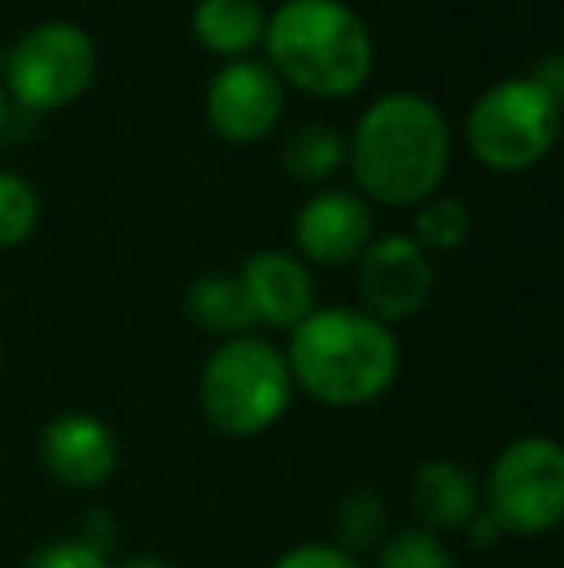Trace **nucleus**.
<instances>
[{
    "label": "nucleus",
    "mask_w": 564,
    "mask_h": 568,
    "mask_svg": "<svg viewBox=\"0 0 564 568\" xmlns=\"http://www.w3.org/2000/svg\"><path fill=\"white\" fill-rule=\"evenodd\" d=\"M483 510L503 534L542 538L564 515V453L553 437L530 434L491 460L483 484Z\"/></svg>",
    "instance_id": "7"
},
{
    "label": "nucleus",
    "mask_w": 564,
    "mask_h": 568,
    "mask_svg": "<svg viewBox=\"0 0 564 568\" xmlns=\"http://www.w3.org/2000/svg\"><path fill=\"white\" fill-rule=\"evenodd\" d=\"M4 128H8V93L0 85V135H4Z\"/></svg>",
    "instance_id": "25"
},
{
    "label": "nucleus",
    "mask_w": 564,
    "mask_h": 568,
    "mask_svg": "<svg viewBox=\"0 0 564 568\" xmlns=\"http://www.w3.org/2000/svg\"><path fill=\"white\" fill-rule=\"evenodd\" d=\"M28 568H113V561L105 557V549L93 546L85 538H62L43 546L35 557L28 561Z\"/></svg>",
    "instance_id": "21"
},
{
    "label": "nucleus",
    "mask_w": 564,
    "mask_h": 568,
    "mask_svg": "<svg viewBox=\"0 0 564 568\" xmlns=\"http://www.w3.org/2000/svg\"><path fill=\"white\" fill-rule=\"evenodd\" d=\"M113 568H178V565L166 561V557H155V554H140V557H129V561H121Z\"/></svg>",
    "instance_id": "24"
},
{
    "label": "nucleus",
    "mask_w": 564,
    "mask_h": 568,
    "mask_svg": "<svg viewBox=\"0 0 564 568\" xmlns=\"http://www.w3.org/2000/svg\"><path fill=\"white\" fill-rule=\"evenodd\" d=\"M283 356L294 390H306L332 410H356L383 398L402 364L391 325L376 322L360 306H317L290 329Z\"/></svg>",
    "instance_id": "2"
},
{
    "label": "nucleus",
    "mask_w": 564,
    "mask_h": 568,
    "mask_svg": "<svg viewBox=\"0 0 564 568\" xmlns=\"http://www.w3.org/2000/svg\"><path fill=\"white\" fill-rule=\"evenodd\" d=\"M345 143L356 194L379 205H422L441 194L452 163L449 116L414 90H391L371 101Z\"/></svg>",
    "instance_id": "1"
},
{
    "label": "nucleus",
    "mask_w": 564,
    "mask_h": 568,
    "mask_svg": "<svg viewBox=\"0 0 564 568\" xmlns=\"http://www.w3.org/2000/svg\"><path fill=\"white\" fill-rule=\"evenodd\" d=\"M271 568H363V565H360V557L340 546L306 541V546H294V549H286L283 557H275Z\"/></svg>",
    "instance_id": "22"
},
{
    "label": "nucleus",
    "mask_w": 564,
    "mask_h": 568,
    "mask_svg": "<svg viewBox=\"0 0 564 568\" xmlns=\"http://www.w3.org/2000/svg\"><path fill=\"white\" fill-rule=\"evenodd\" d=\"M43 217V202H39L35 186L23 174L0 171V252L28 244Z\"/></svg>",
    "instance_id": "18"
},
{
    "label": "nucleus",
    "mask_w": 564,
    "mask_h": 568,
    "mask_svg": "<svg viewBox=\"0 0 564 568\" xmlns=\"http://www.w3.org/2000/svg\"><path fill=\"white\" fill-rule=\"evenodd\" d=\"M414 232L418 247L429 252H457L472 236V210L457 194H433L422 205H414Z\"/></svg>",
    "instance_id": "17"
},
{
    "label": "nucleus",
    "mask_w": 564,
    "mask_h": 568,
    "mask_svg": "<svg viewBox=\"0 0 564 568\" xmlns=\"http://www.w3.org/2000/svg\"><path fill=\"white\" fill-rule=\"evenodd\" d=\"M264 51L283 85L321 101L352 98L376 70L371 28L345 0H283L267 12Z\"/></svg>",
    "instance_id": "3"
},
{
    "label": "nucleus",
    "mask_w": 564,
    "mask_h": 568,
    "mask_svg": "<svg viewBox=\"0 0 564 568\" xmlns=\"http://www.w3.org/2000/svg\"><path fill=\"white\" fill-rule=\"evenodd\" d=\"M240 286L259 325L286 329L301 325L317 310V283L306 260L283 247L252 252L240 267Z\"/></svg>",
    "instance_id": "12"
},
{
    "label": "nucleus",
    "mask_w": 564,
    "mask_h": 568,
    "mask_svg": "<svg viewBox=\"0 0 564 568\" xmlns=\"http://www.w3.org/2000/svg\"><path fill=\"white\" fill-rule=\"evenodd\" d=\"M186 314H189V322L202 325L205 333H213V337H221V341L248 337L252 325H256V314H252V306H248L240 275H221V271L189 283Z\"/></svg>",
    "instance_id": "15"
},
{
    "label": "nucleus",
    "mask_w": 564,
    "mask_h": 568,
    "mask_svg": "<svg viewBox=\"0 0 564 568\" xmlns=\"http://www.w3.org/2000/svg\"><path fill=\"white\" fill-rule=\"evenodd\" d=\"M356 291L363 302L360 310L376 322H407L429 302L433 263L410 232H387L371 240L356 260Z\"/></svg>",
    "instance_id": "9"
},
{
    "label": "nucleus",
    "mask_w": 564,
    "mask_h": 568,
    "mask_svg": "<svg viewBox=\"0 0 564 568\" xmlns=\"http://www.w3.org/2000/svg\"><path fill=\"white\" fill-rule=\"evenodd\" d=\"M410 503H414L422 530L433 534H460L472 526L483 510V495L475 476L460 460L433 456L410 479Z\"/></svg>",
    "instance_id": "13"
},
{
    "label": "nucleus",
    "mask_w": 564,
    "mask_h": 568,
    "mask_svg": "<svg viewBox=\"0 0 564 568\" xmlns=\"http://www.w3.org/2000/svg\"><path fill=\"white\" fill-rule=\"evenodd\" d=\"M337 546L356 554L363 546H379L387 538V507L383 495L376 491H352L337 507Z\"/></svg>",
    "instance_id": "20"
},
{
    "label": "nucleus",
    "mask_w": 564,
    "mask_h": 568,
    "mask_svg": "<svg viewBox=\"0 0 564 568\" xmlns=\"http://www.w3.org/2000/svg\"><path fill=\"white\" fill-rule=\"evenodd\" d=\"M39 456L54 484L74 487V491H93V487L109 484L121 464L113 429L85 410H66L47 422L43 437H39Z\"/></svg>",
    "instance_id": "11"
},
{
    "label": "nucleus",
    "mask_w": 564,
    "mask_h": 568,
    "mask_svg": "<svg viewBox=\"0 0 564 568\" xmlns=\"http://www.w3.org/2000/svg\"><path fill=\"white\" fill-rule=\"evenodd\" d=\"M189 31L213 59H252V51L264 47L267 8L259 0H197L189 12Z\"/></svg>",
    "instance_id": "14"
},
{
    "label": "nucleus",
    "mask_w": 564,
    "mask_h": 568,
    "mask_svg": "<svg viewBox=\"0 0 564 568\" xmlns=\"http://www.w3.org/2000/svg\"><path fill=\"white\" fill-rule=\"evenodd\" d=\"M530 78H534L545 93H553L557 101H564V62L557 51L542 54V59L534 62V70H530Z\"/></svg>",
    "instance_id": "23"
},
{
    "label": "nucleus",
    "mask_w": 564,
    "mask_h": 568,
    "mask_svg": "<svg viewBox=\"0 0 564 568\" xmlns=\"http://www.w3.org/2000/svg\"><path fill=\"white\" fill-rule=\"evenodd\" d=\"M279 159L290 179L306 182V186H325V182L337 179V174L345 171L348 143L332 124L309 120V124H298L290 135H286Z\"/></svg>",
    "instance_id": "16"
},
{
    "label": "nucleus",
    "mask_w": 564,
    "mask_h": 568,
    "mask_svg": "<svg viewBox=\"0 0 564 568\" xmlns=\"http://www.w3.org/2000/svg\"><path fill=\"white\" fill-rule=\"evenodd\" d=\"M371 568H457V561H452L441 534L407 526V530H394L379 541Z\"/></svg>",
    "instance_id": "19"
},
{
    "label": "nucleus",
    "mask_w": 564,
    "mask_h": 568,
    "mask_svg": "<svg viewBox=\"0 0 564 568\" xmlns=\"http://www.w3.org/2000/svg\"><path fill=\"white\" fill-rule=\"evenodd\" d=\"M286 113V85L259 59L221 62V70L205 85V120L213 135L225 143L248 148L279 128Z\"/></svg>",
    "instance_id": "8"
},
{
    "label": "nucleus",
    "mask_w": 564,
    "mask_h": 568,
    "mask_svg": "<svg viewBox=\"0 0 564 568\" xmlns=\"http://www.w3.org/2000/svg\"><path fill=\"white\" fill-rule=\"evenodd\" d=\"M101 54L82 23L43 20L12 43L4 59V93L23 113H59L85 98L98 78Z\"/></svg>",
    "instance_id": "6"
},
{
    "label": "nucleus",
    "mask_w": 564,
    "mask_h": 568,
    "mask_svg": "<svg viewBox=\"0 0 564 568\" xmlns=\"http://www.w3.org/2000/svg\"><path fill=\"white\" fill-rule=\"evenodd\" d=\"M376 240V213L371 202L356 190L321 186L294 217V244L298 260L309 267H348Z\"/></svg>",
    "instance_id": "10"
},
{
    "label": "nucleus",
    "mask_w": 564,
    "mask_h": 568,
    "mask_svg": "<svg viewBox=\"0 0 564 568\" xmlns=\"http://www.w3.org/2000/svg\"><path fill=\"white\" fill-rule=\"evenodd\" d=\"M561 109L564 101L545 93L530 74L491 82L468 109V148L488 171H530L557 148Z\"/></svg>",
    "instance_id": "5"
},
{
    "label": "nucleus",
    "mask_w": 564,
    "mask_h": 568,
    "mask_svg": "<svg viewBox=\"0 0 564 568\" xmlns=\"http://www.w3.org/2000/svg\"><path fill=\"white\" fill-rule=\"evenodd\" d=\"M197 398H202L209 426L225 437L248 442V437L275 429L294 398V379L283 348L256 333L221 341L202 367Z\"/></svg>",
    "instance_id": "4"
}]
</instances>
